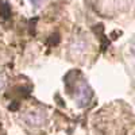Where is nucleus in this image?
I'll return each instance as SVG.
<instances>
[{
    "label": "nucleus",
    "instance_id": "f257e3e1",
    "mask_svg": "<svg viewBox=\"0 0 135 135\" xmlns=\"http://www.w3.org/2000/svg\"><path fill=\"white\" fill-rule=\"evenodd\" d=\"M93 96V92L91 86L88 85L86 81L81 80L77 85L74 84V101L77 103L78 107H85L89 104V101H91Z\"/></svg>",
    "mask_w": 135,
    "mask_h": 135
},
{
    "label": "nucleus",
    "instance_id": "f03ea898",
    "mask_svg": "<svg viewBox=\"0 0 135 135\" xmlns=\"http://www.w3.org/2000/svg\"><path fill=\"white\" fill-rule=\"evenodd\" d=\"M30 3L35 7V8H38V7H41L42 6V3H43V0H30Z\"/></svg>",
    "mask_w": 135,
    "mask_h": 135
},
{
    "label": "nucleus",
    "instance_id": "7ed1b4c3",
    "mask_svg": "<svg viewBox=\"0 0 135 135\" xmlns=\"http://www.w3.org/2000/svg\"><path fill=\"white\" fill-rule=\"evenodd\" d=\"M3 86H4V76L0 74V89H2Z\"/></svg>",
    "mask_w": 135,
    "mask_h": 135
}]
</instances>
